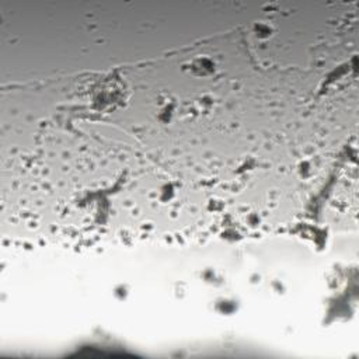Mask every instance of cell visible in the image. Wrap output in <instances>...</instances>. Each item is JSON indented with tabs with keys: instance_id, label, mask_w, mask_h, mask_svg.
I'll use <instances>...</instances> for the list:
<instances>
[{
	"instance_id": "1",
	"label": "cell",
	"mask_w": 359,
	"mask_h": 359,
	"mask_svg": "<svg viewBox=\"0 0 359 359\" xmlns=\"http://www.w3.org/2000/svg\"><path fill=\"white\" fill-rule=\"evenodd\" d=\"M247 45L227 36L76 83L63 164L101 238L194 237L282 215L302 114L282 69Z\"/></svg>"
}]
</instances>
